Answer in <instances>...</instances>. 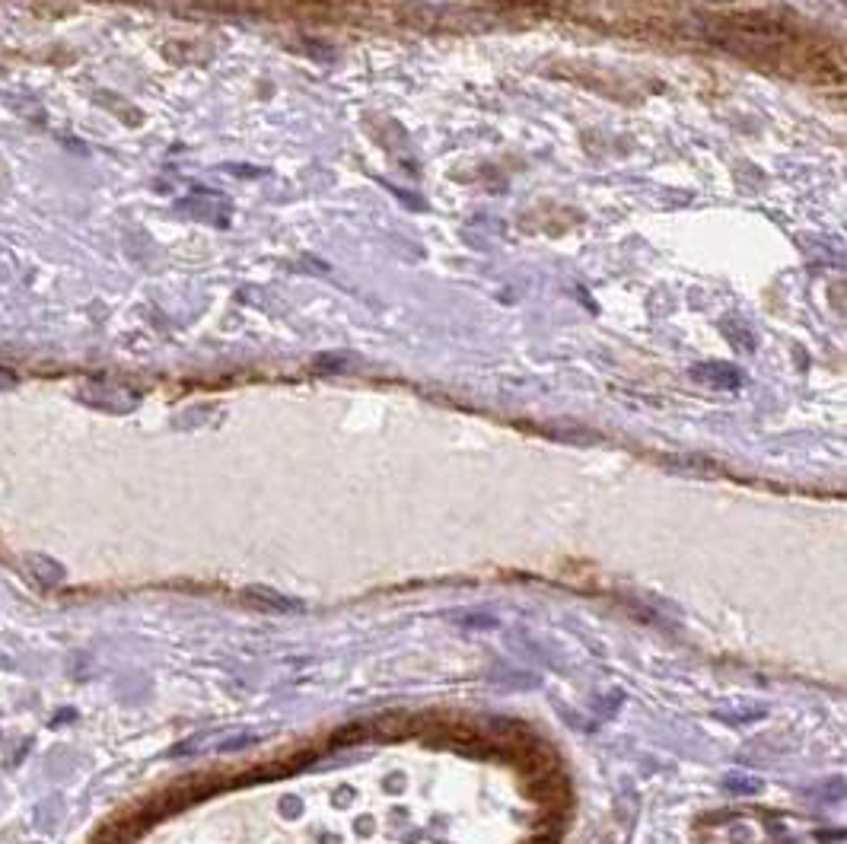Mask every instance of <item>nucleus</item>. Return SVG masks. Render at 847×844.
<instances>
[{
	"mask_svg": "<svg viewBox=\"0 0 847 844\" xmlns=\"http://www.w3.org/2000/svg\"><path fill=\"white\" fill-rule=\"evenodd\" d=\"M80 398L86 405H93V408L106 411H131L137 405V395L122 386H112V383H83L80 386Z\"/></svg>",
	"mask_w": 847,
	"mask_h": 844,
	"instance_id": "f257e3e1",
	"label": "nucleus"
},
{
	"mask_svg": "<svg viewBox=\"0 0 847 844\" xmlns=\"http://www.w3.org/2000/svg\"><path fill=\"white\" fill-rule=\"evenodd\" d=\"M16 386V376L10 370H0V389H13Z\"/></svg>",
	"mask_w": 847,
	"mask_h": 844,
	"instance_id": "7ed1b4c3",
	"label": "nucleus"
},
{
	"mask_svg": "<svg viewBox=\"0 0 847 844\" xmlns=\"http://www.w3.org/2000/svg\"><path fill=\"white\" fill-rule=\"evenodd\" d=\"M26 567L42 587H55V583L64 580V567L51 558H42V555H26Z\"/></svg>",
	"mask_w": 847,
	"mask_h": 844,
	"instance_id": "f03ea898",
	"label": "nucleus"
}]
</instances>
